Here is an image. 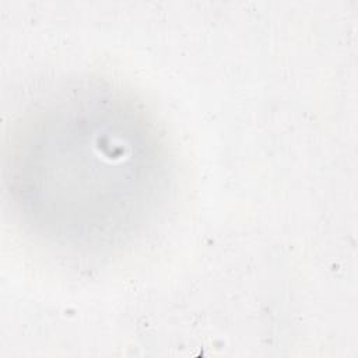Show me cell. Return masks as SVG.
I'll use <instances>...</instances> for the list:
<instances>
[{"mask_svg": "<svg viewBox=\"0 0 358 358\" xmlns=\"http://www.w3.org/2000/svg\"><path fill=\"white\" fill-rule=\"evenodd\" d=\"M59 122L22 127V138L10 144L6 180L24 214L42 217L71 214L80 225H117L145 189V147L134 144L131 130L117 122L102 123L96 115L70 122L63 110Z\"/></svg>", "mask_w": 358, "mask_h": 358, "instance_id": "6da1fadb", "label": "cell"}]
</instances>
